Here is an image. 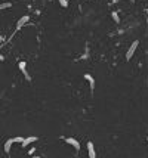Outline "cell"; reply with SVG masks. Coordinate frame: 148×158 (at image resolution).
I'll list each match as a JSON object with an SVG mask.
<instances>
[{
    "label": "cell",
    "instance_id": "1",
    "mask_svg": "<svg viewBox=\"0 0 148 158\" xmlns=\"http://www.w3.org/2000/svg\"><path fill=\"white\" fill-rule=\"evenodd\" d=\"M139 46V42L138 40H135L132 44H130V47L127 49V52H126V59L129 61V59H132V56H133V53L136 52V47Z\"/></svg>",
    "mask_w": 148,
    "mask_h": 158
},
{
    "label": "cell",
    "instance_id": "2",
    "mask_svg": "<svg viewBox=\"0 0 148 158\" xmlns=\"http://www.w3.org/2000/svg\"><path fill=\"white\" fill-rule=\"evenodd\" d=\"M25 67H27V62H24V61H21V62L18 64V68L21 70V73H22L24 75H25V78H27V80H28V81H31V77H30V74L27 73V70H25Z\"/></svg>",
    "mask_w": 148,
    "mask_h": 158
},
{
    "label": "cell",
    "instance_id": "3",
    "mask_svg": "<svg viewBox=\"0 0 148 158\" xmlns=\"http://www.w3.org/2000/svg\"><path fill=\"white\" fill-rule=\"evenodd\" d=\"M65 142H67L68 145H71V146H73L74 149H76V151H79V149H80V143H79V140H76L74 137H67V139H65Z\"/></svg>",
    "mask_w": 148,
    "mask_h": 158
},
{
    "label": "cell",
    "instance_id": "4",
    "mask_svg": "<svg viewBox=\"0 0 148 158\" xmlns=\"http://www.w3.org/2000/svg\"><path fill=\"white\" fill-rule=\"evenodd\" d=\"M28 21H30V16H27V15H25V16H22L21 19H18V22H16V31H18V30H21V28H22V27H24V25H25Z\"/></svg>",
    "mask_w": 148,
    "mask_h": 158
},
{
    "label": "cell",
    "instance_id": "5",
    "mask_svg": "<svg viewBox=\"0 0 148 158\" xmlns=\"http://www.w3.org/2000/svg\"><path fill=\"white\" fill-rule=\"evenodd\" d=\"M36 140H37V136H28V137L24 139V142H22L21 145H22L24 148H25V146H28L30 143H33V142H36Z\"/></svg>",
    "mask_w": 148,
    "mask_h": 158
},
{
    "label": "cell",
    "instance_id": "6",
    "mask_svg": "<svg viewBox=\"0 0 148 158\" xmlns=\"http://www.w3.org/2000/svg\"><path fill=\"white\" fill-rule=\"evenodd\" d=\"M88 152H89V158H96V154H95V146L92 142H88Z\"/></svg>",
    "mask_w": 148,
    "mask_h": 158
},
{
    "label": "cell",
    "instance_id": "7",
    "mask_svg": "<svg viewBox=\"0 0 148 158\" xmlns=\"http://www.w3.org/2000/svg\"><path fill=\"white\" fill-rule=\"evenodd\" d=\"M84 78L89 81V84H90V90L93 92V90H95V80H93V77H92L90 74H84Z\"/></svg>",
    "mask_w": 148,
    "mask_h": 158
},
{
    "label": "cell",
    "instance_id": "8",
    "mask_svg": "<svg viewBox=\"0 0 148 158\" xmlns=\"http://www.w3.org/2000/svg\"><path fill=\"white\" fill-rule=\"evenodd\" d=\"M12 143H15V140H14V139H8V140H6V143H5V151H6V154H9V152H10Z\"/></svg>",
    "mask_w": 148,
    "mask_h": 158
},
{
    "label": "cell",
    "instance_id": "9",
    "mask_svg": "<svg viewBox=\"0 0 148 158\" xmlns=\"http://www.w3.org/2000/svg\"><path fill=\"white\" fill-rule=\"evenodd\" d=\"M12 8V3H9V2H3L2 5H0V9L2 10H5V9H10Z\"/></svg>",
    "mask_w": 148,
    "mask_h": 158
},
{
    "label": "cell",
    "instance_id": "10",
    "mask_svg": "<svg viewBox=\"0 0 148 158\" xmlns=\"http://www.w3.org/2000/svg\"><path fill=\"white\" fill-rule=\"evenodd\" d=\"M111 16H113V19H114V22H120V16H119V14L117 12H111Z\"/></svg>",
    "mask_w": 148,
    "mask_h": 158
},
{
    "label": "cell",
    "instance_id": "11",
    "mask_svg": "<svg viewBox=\"0 0 148 158\" xmlns=\"http://www.w3.org/2000/svg\"><path fill=\"white\" fill-rule=\"evenodd\" d=\"M59 5L62 6V8H67L68 6V2H67V0H59Z\"/></svg>",
    "mask_w": 148,
    "mask_h": 158
},
{
    "label": "cell",
    "instance_id": "12",
    "mask_svg": "<svg viewBox=\"0 0 148 158\" xmlns=\"http://www.w3.org/2000/svg\"><path fill=\"white\" fill-rule=\"evenodd\" d=\"M14 140H15L16 143H22V142H24V137H21V136H18V137H14Z\"/></svg>",
    "mask_w": 148,
    "mask_h": 158
},
{
    "label": "cell",
    "instance_id": "13",
    "mask_svg": "<svg viewBox=\"0 0 148 158\" xmlns=\"http://www.w3.org/2000/svg\"><path fill=\"white\" fill-rule=\"evenodd\" d=\"M34 152H36V148H31V149L28 151V155H33Z\"/></svg>",
    "mask_w": 148,
    "mask_h": 158
},
{
    "label": "cell",
    "instance_id": "14",
    "mask_svg": "<svg viewBox=\"0 0 148 158\" xmlns=\"http://www.w3.org/2000/svg\"><path fill=\"white\" fill-rule=\"evenodd\" d=\"M31 158H42V157H31Z\"/></svg>",
    "mask_w": 148,
    "mask_h": 158
},
{
    "label": "cell",
    "instance_id": "15",
    "mask_svg": "<svg viewBox=\"0 0 148 158\" xmlns=\"http://www.w3.org/2000/svg\"><path fill=\"white\" fill-rule=\"evenodd\" d=\"M3 2H6V0H3Z\"/></svg>",
    "mask_w": 148,
    "mask_h": 158
}]
</instances>
